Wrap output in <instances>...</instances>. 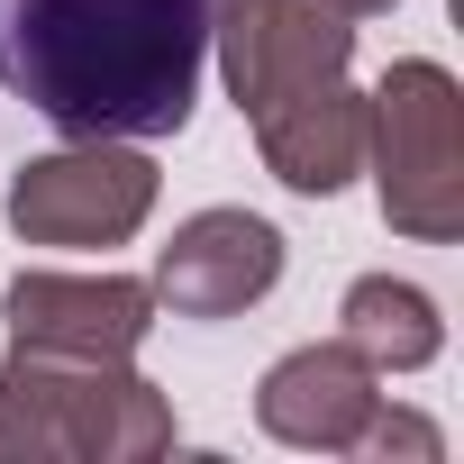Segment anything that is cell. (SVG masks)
Segmentation results:
<instances>
[{
	"label": "cell",
	"mask_w": 464,
	"mask_h": 464,
	"mask_svg": "<svg viewBox=\"0 0 464 464\" xmlns=\"http://www.w3.org/2000/svg\"><path fill=\"white\" fill-rule=\"evenodd\" d=\"M209 46H218V82L237 101V119H265L319 82H346L355 19L328 0H218Z\"/></svg>",
	"instance_id": "5b68a950"
},
{
	"label": "cell",
	"mask_w": 464,
	"mask_h": 464,
	"mask_svg": "<svg viewBox=\"0 0 464 464\" xmlns=\"http://www.w3.org/2000/svg\"><path fill=\"white\" fill-rule=\"evenodd\" d=\"M328 10H346V19H382V10H401V0H328Z\"/></svg>",
	"instance_id": "7c38bea8"
},
{
	"label": "cell",
	"mask_w": 464,
	"mask_h": 464,
	"mask_svg": "<svg viewBox=\"0 0 464 464\" xmlns=\"http://www.w3.org/2000/svg\"><path fill=\"white\" fill-rule=\"evenodd\" d=\"M283 283V227L256 209H191L155 256V310L173 319H237Z\"/></svg>",
	"instance_id": "8992f818"
},
{
	"label": "cell",
	"mask_w": 464,
	"mask_h": 464,
	"mask_svg": "<svg viewBox=\"0 0 464 464\" xmlns=\"http://www.w3.org/2000/svg\"><path fill=\"white\" fill-rule=\"evenodd\" d=\"M164 173L128 137H73L10 173V227L28 246H128L155 218Z\"/></svg>",
	"instance_id": "277c9868"
},
{
	"label": "cell",
	"mask_w": 464,
	"mask_h": 464,
	"mask_svg": "<svg viewBox=\"0 0 464 464\" xmlns=\"http://www.w3.org/2000/svg\"><path fill=\"white\" fill-rule=\"evenodd\" d=\"M246 128H256L265 173L301 200H328L364 173V92L355 82H319V92H301V101L246 119Z\"/></svg>",
	"instance_id": "9c48e42d"
},
{
	"label": "cell",
	"mask_w": 464,
	"mask_h": 464,
	"mask_svg": "<svg viewBox=\"0 0 464 464\" xmlns=\"http://www.w3.org/2000/svg\"><path fill=\"white\" fill-rule=\"evenodd\" d=\"M0 419L10 446L37 464H146L173 446V401L128 373V355H55V346H10L0 364Z\"/></svg>",
	"instance_id": "7a4b0ae2"
},
{
	"label": "cell",
	"mask_w": 464,
	"mask_h": 464,
	"mask_svg": "<svg viewBox=\"0 0 464 464\" xmlns=\"http://www.w3.org/2000/svg\"><path fill=\"white\" fill-rule=\"evenodd\" d=\"M364 164H373V200L401 237H419V246L464 237V92L446 64L401 55L364 92Z\"/></svg>",
	"instance_id": "3957f363"
},
{
	"label": "cell",
	"mask_w": 464,
	"mask_h": 464,
	"mask_svg": "<svg viewBox=\"0 0 464 464\" xmlns=\"http://www.w3.org/2000/svg\"><path fill=\"white\" fill-rule=\"evenodd\" d=\"M337 337H346L373 373H419V364H437L446 319H437V301H428L419 283L364 274V283H346V301H337Z\"/></svg>",
	"instance_id": "30bf717a"
},
{
	"label": "cell",
	"mask_w": 464,
	"mask_h": 464,
	"mask_svg": "<svg viewBox=\"0 0 464 464\" xmlns=\"http://www.w3.org/2000/svg\"><path fill=\"white\" fill-rule=\"evenodd\" d=\"M382 410V373L337 337V346H292L265 382H256V428L274 446L301 455H355L364 419Z\"/></svg>",
	"instance_id": "ba28073f"
},
{
	"label": "cell",
	"mask_w": 464,
	"mask_h": 464,
	"mask_svg": "<svg viewBox=\"0 0 464 464\" xmlns=\"http://www.w3.org/2000/svg\"><path fill=\"white\" fill-rule=\"evenodd\" d=\"M355 455H437V428L410 419V410H373L364 437H355Z\"/></svg>",
	"instance_id": "8fae6325"
},
{
	"label": "cell",
	"mask_w": 464,
	"mask_h": 464,
	"mask_svg": "<svg viewBox=\"0 0 464 464\" xmlns=\"http://www.w3.org/2000/svg\"><path fill=\"white\" fill-rule=\"evenodd\" d=\"M10 346H55V355H137L155 328V292L128 274H19L0 292Z\"/></svg>",
	"instance_id": "52a82bcc"
},
{
	"label": "cell",
	"mask_w": 464,
	"mask_h": 464,
	"mask_svg": "<svg viewBox=\"0 0 464 464\" xmlns=\"http://www.w3.org/2000/svg\"><path fill=\"white\" fill-rule=\"evenodd\" d=\"M218 0H0V92L55 137H182Z\"/></svg>",
	"instance_id": "6da1fadb"
}]
</instances>
